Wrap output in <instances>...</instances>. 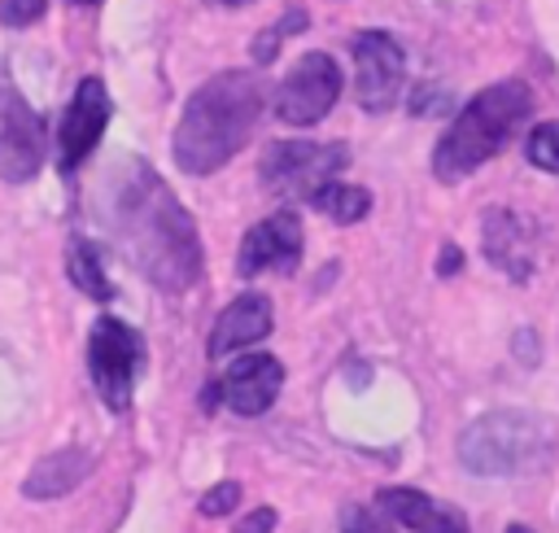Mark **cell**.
I'll return each instance as SVG.
<instances>
[{"label": "cell", "mask_w": 559, "mask_h": 533, "mask_svg": "<svg viewBox=\"0 0 559 533\" xmlns=\"http://www.w3.org/2000/svg\"><path fill=\"white\" fill-rule=\"evenodd\" d=\"M524 157L546 170V175H559V122H537L524 140Z\"/></svg>", "instance_id": "cell-19"}, {"label": "cell", "mask_w": 559, "mask_h": 533, "mask_svg": "<svg viewBox=\"0 0 559 533\" xmlns=\"http://www.w3.org/2000/svg\"><path fill=\"white\" fill-rule=\"evenodd\" d=\"M297 31H306V9H288L275 26H266V31L258 35V44H253V61H258V66H271V61H275V48H280L288 35H297Z\"/></svg>", "instance_id": "cell-20"}, {"label": "cell", "mask_w": 559, "mask_h": 533, "mask_svg": "<svg viewBox=\"0 0 559 533\" xmlns=\"http://www.w3.org/2000/svg\"><path fill=\"white\" fill-rule=\"evenodd\" d=\"M144 363V341L131 323L122 319H96L92 323V336H87V371H92V384L100 393V402L109 411H127L131 406V389H135V371Z\"/></svg>", "instance_id": "cell-6"}, {"label": "cell", "mask_w": 559, "mask_h": 533, "mask_svg": "<svg viewBox=\"0 0 559 533\" xmlns=\"http://www.w3.org/2000/svg\"><path fill=\"white\" fill-rule=\"evenodd\" d=\"M441 109H450V96H445L441 87H432V83L415 87V96H411V114H441Z\"/></svg>", "instance_id": "cell-24"}, {"label": "cell", "mask_w": 559, "mask_h": 533, "mask_svg": "<svg viewBox=\"0 0 559 533\" xmlns=\"http://www.w3.org/2000/svg\"><path fill=\"white\" fill-rule=\"evenodd\" d=\"M349 166L345 140H275L262 149L258 179L271 197H297L310 201L323 183H332Z\"/></svg>", "instance_id": "cell-5"}, {"label": "cell", "mask_w": 559, "mask_h": 533, "mask_svg": "<svg viewBox=\"0 0 559 533\" xmlns=\"http://www.w3.org/2000/svg\"><path fill=\"white\" fill-rule=\"evenodd\" d=\"M275 529V511L271 507H258V511H249L240 524H236V533H271Z\"/></svg>", "instance_id": "cell-25"}, {"label": "cell", "mask_w": 559, "mask_h": 533, "mask_svg": "<svg viewBox=\"0 0 559 533\" xmlns=\"http://www.w3.org/2000/svg\"><path fill=\"white\" fill-rule=\"evenodd\" d=\"M306 205H314V210H323L332 223H358V218H367V210H371V192L367 188H358V183H323Z\"/></svg>", "instance_id": "cell-18"}, {"label": "cell", "mask_w": 559, "mask_h": 533, "mask_svg": "<svg viewBox=\"0 0 559 533\" xmlns=\"http://www.w3.org/2000/svg\"><path fill=\"white\" fill-rule=\"evenodd\" d=\"M262 92H266L262 79L249 70H223V74L205 79L188 96V105L175 122V135H170L175 166L188 175H210L223 162H231L258 127Z\"/></svg>", "instance_id": "cell-2"}, {"label": "cell", "mask_w": 559, "mask_h": 533, "mask_svg": "<svg viewBox=\"0 0 559 533\" xmlns=\"http://www.w3.org/2000/svg\"><path fill=\"white\" fill-rule=\"evenodd\" d=\"M70 4H96V0H70Z\"/></svg>", "instance_id": "cell-29"}, {"label": "cell", "mask_w": 559, "mask_h": 533, "mask_svg": "<svg viewBox=\"0 0 559 533\" xmlns=\"http://www.w3.org/2000/svg\"><path fill=\"white\" fill-rule=\"evenodd\" d=\"M44 166V118L22 100V92L0 87V179L26 183Z\"/></svg>", "instance_id": "cell-9"}, {"label": "cell", "mask_w": 559, "mask_h": 533, "mask_svg": "<svg viewBox=\"0 0 559 533\" xmlns=\"http://www.w3.org/2000/svg\"><path fill=\"white\" fill-rule=\"evenodd\" d=\"M341 533H389L367 507H345L341 511Z\"/></svg>", "instance_id": "cell-23"}, {"label": "cell", "mask_w": 559, "mask_h": 533, "mask_svg": "<svg viewBox=\"0 0 559 533\" xmlns=\"http://www.w3.org/2000/svg\"><path fill=\"white\" fill-rule=\"evenodd\" d=\"M555 450V433L533 411H489L459 433V463L476 476L537 472Z\"/></svg>", "instance_id": "cell-4"}, {"label": "cell", "mask_w": 559, "mask_h": 533, "mask_svg": "<svg viewBox=\"0 0 559 533\" xmlns=\"http://www.w3.org/2000/svg\"><path fill=\"white\" fill-rule=\"evenodd\" d=\"M100 214L131 266H140L162 293H183L201 280L205 258L197 223L144 157H118L105 179Z\"/></svg>", "instance_id": "cell-1"}, {"label": "cell", "mask_w": 559, "mask_h": 533, "mask_svg": "<svg viewBox=\"0 0 559 533\" xmlns=\"http://www.w3.org/2000/svg\"><path fill=\"white\" fill-rule=\"evenodd\" d=\"M44 9H48V0H0V26L22 31L35 17H44Z\"/></svg>", "instance_id": "cell-22"}, {"label": "cell", "mask_w": 559, "mask_h": 533, "mask_svg": "<svg viewBox=\"0 0 559 533\" xmlns=\"http://www.w3.org/2000/svg\"><path fill=\"white\" fill-rule=\"evenodd\" d=\"M507 533H533V529H524V524H507Z\"/></svg>", "instance_id": "cell-28"}, {"label": "cell", "mask_w": 559, "mask_h": 533, "mask_svg": "<svg viewBox=\"0 0 559 533\" xmlns=\"http://www.w3.org/2000/svg\"><path fill=\"white\" fill-rule=\"evenodd\" d=\"M214 4H227V9H240V4H249V0H214Z\"/></svg>", "instance_id": "cell-27"}, {"label": "cell", "mask_w": 559, "mask_h": 533, "mask_svg": "<svg viewBox=\"0 0 559 533\" xmlns=\"http://www.w3.org/2000/svg\"><path fill=\"white\" fill-rule=\"evenodd\" d=\"M271 323H275L271 301H266L262 293H240V297L227 301V310L218 315V323H214V332H210V341H205V354H210V358H227V354H236V350H245V345H258L262 336H271Z\"/></svg>", "instance_id": "cell-14"}, {"label": "cell", "mask_w": 559, "mask_h": 533, "mask_svg": "<svg viewBox=\"0 0 559 533\" xmlns=\"http://www.w3.org/2000/svg\"><path fill=\"white\" fill-rule=\"evenodd\" d=\"M459 266H463V253H459L454 245H445V249H441V262H437V271H441V275H454Z\"/></svg>", "instance_id": "cell-26"}, {"label": "cell", "mask_w": 559, "mask_h": 533, "mask_svg": "<svg viewBox=\"0 0 559 533\" xmlns=\"http://www.w3.org/2000/svg\"><path fill=\"white\" fill-rule=\"evenodd\" d=\"M105 122H109V92L96 74H87V79H79V87H74V96L61 114V131H57V157H61L66 175L79 162H87V153L105 135Z\"/></svg>", "instance_id": "cell-10"}, {"label": "cell", "mask_w": 559, "mask_h": 533, "mask_svg": "<svg viewBox=\"0 0 559 533\" xmlns=\"http://www.w3.org/2000/svg\"><path fill=\"white\" fill-rule=\"evenodd\" d=\"M533 114V92L520 79H502L489 83L485 92H476L454 122L445 127V135L432 149V175L441 183H459L472 170H480L493 153H502V144L515 135V127Z\"/></svg>", "instance_id": "cell-3"}, {"label": "cell", "mask_w": 559, "mask_h": 533, "mask_svg": "<svg viewBox=\"0 0 559 533\" xmlns=\"http://www.w3.org/2000/svg\"><path fill=\"white\" fill-rule=\"evenodd\" d=\"M236 502H240V485H236V481H218V485H210V489L201 494L197 511H201V516H227V511H236Z\"/></svg>", "instance_id": "cell-21"}, {"label": "cell", "mask_w": 559, "mask_h": 533, "mask_svg": "<svg viewBox=\"0 0 559 533\" xmlns=\"http://www.w3.org/2000/svg\"><path fill=\"white\" fill-rule=\"evenodd\" d=\"M301 262V218L293 210H275L271 218L253 223L240 240L236 271L240 275H262V271H297Z\"/></svg>", "instance_id": "cell-11"}, {"label": "cell", "mask_w": 559, "mask_h": 533, "mask_svg": "<svg viewBox=\"0 0 559 533\" xmlns=\"http://www.w3.org/2000/svg\"><path fill=\"white\" fill-rule=\"evenodd\" d=\"M480 249H485V258L502 275H511L515 284H524L533 275V262H537V227L524 214L493 205L480 218Z\"/></svg>", "instance_id": "cell-12"}, {"label": "cell", "mask_w": 559, "mask_h": 533, "mask_svg": "<svg viewBox=\"0 0 559 533\" xmlns=\"http://www.w3.org/2000/svg\"><path fill=\"white\" fill-rule=\"evenodd\" d=\"M284 384V367L275 354H245L236 358L218 380V402H227L236 415H262Z\"/></svg>", "instance_id": "cell-13"}, {"label": "cell", "mask_w": 559, "mask_h": 533, "mask_svg": "<svg viewBox=\"0 0 559 533\" xmlns=\"http://www.w3.org/2000/svg\"><path fill=\"white\" fill-rule=\"evenodd\" d=\"M66 275H70V284L83 288L92 301H109V297H114V284H109V275H105V253H100V245L87 240V236H70V245H66Z\"/></svg>", "instance_id": "cell-17"}, {"label": "cell", "mask_w": 559, "mask_h": 533, "mask_svg": "<svg viewBox=\"0 0 559 533\" xmlns=\"http://www.w3.org/2000/svg\"><path fill=\"white\" fill-rule=\"evenodd\" d=\"M87 472H92V454L79 450V446H66V450H52L48 459H39V463L31 467V476L22 481V494L48 502V498L70 494Z\"/></svg>", "instance_id": "cell-16"}, {"label": "cell", "mask_w": 559, "mask_h": 533, "mask_svg": "<svg viewBox=\"0 0 559 533\" xmlns=\"http://www.w3.org/2000/svg\"><path fill=\"white\" fill-rule=\"evenodd\" d=\"M341 96V66L328 52H301L297 66L275 87V118L288 127H310L328 118Z\"/></svg>", "instance_id": "cell-7"}, {"label": "cell", "mask_w": 559, "mask_h": 533, "mask_svg": "<svg viewBox=\"0 0 559 533\" xmlns=\"http://www.w3.org/2000/svg\"><path fill=\"white\" fill-rule=\"evenodd\" d=\"M406 79V52L389 31L354 35V100L367 114H384L397 105Z\"/></svg>", "instance_id": "cell-8"}, {"label": "cell", "mask_w": 559, "mask_h": 533, "mask_svg": "<svg viewBox=\"0 0 559 533\" xmlns=\"http://www.w3.org/2000/svg\"><path fill=\"white\" fill-rule=\"evenodd\" d=\"M380 511L393 516L397 524H406L411 533H467V520L459 507H445L437 498H428L424 489H406V485H393V489H380L376 494Z\"/></svg>", "instance_id": "cell-15"}]
</instances>
